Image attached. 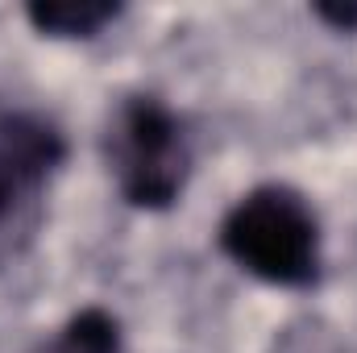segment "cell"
Returning a JSON list of instances; mask_svg holds the SVG:
<instances>
[{"mask_svg":"<svg viewBox=\"0 0 357 353\" xmlns=\"http://www.w3.org/2000/svg\"><path fill=\"white\" fill-rule=\"evenodd\" d=\"M216 241L245 274L270 287L303 291L320 278V220L312 204L282 183L245 191L225 212Z\"/></svg>","mask_w":357,"mask_h":353,"instance_id":"6da1fadb","label":"cell"},{"mask_svg":"<svg viewBox=\"0 0 357 353\" xmlns=\"http://www.w3.org/2000/svg\"><path fill=\"white\" fill-rule=\"evenodd\" d=\"M104 154L133 208L167 212L191 175V142L175 108L158 96H125L104 133Z\"/></svg>","mask_w":357,"mask_h":353,"instance_id":"7a4b0ae2","label":"cell"},{"mask_svg":"<svg viewBox=\"0 0 357 353\" xmlns=\"http://www.w3.org/2000/svg\"><path fill=\"white\" fill-rule=\"evenodd\" d=\"M67 163L63 133L38 112H0V254L29 237L42 195Z\"/></svg>","mask_w":357,"mask_h":353,"instance_id":"3957f363","label":"cell"},{"mask_svg":"<svg viewBox=\"0 0 357 353\" xmlns=\"http://www.w3.org/2000/svg\"><path fill=\"white\" fill-rule=\"evenodd\" d=\"M121 4L108 0H38L25 8L29 25L50 38H96L108 21H116Z\"/></svg>","mask_w":357,"mask_h":353,"instance_id":"277c9868","label":"cell"},{"mask_svg":"<svg viewBox=\"0 0 357 353\" xmlns=\"http://www.w3.org/2000/svg\"><path fill=\"white\" fill-rule=\"evenodd\" d=\"M38 353H121V324L104 308H84Z\"/></svg>","mask_w":357,"mask_h":353,"instance_id":"5b68a950","label":"cell"},{"mask_svg":"<svg viewBox=\"0 0 357 353\" xmlns=\"http://www.w3.org/2000/svg\"><path fill=\"white\" fill-rule=\"evenodd\" d=\"M316 13L324 21H333L337 29H354L357 25V4H316Z\"/></svg>","mask_w":357,"mask_h":353,"instance_id":"8992f818","label":"cell"}]
</instances>
